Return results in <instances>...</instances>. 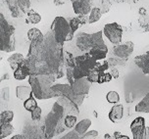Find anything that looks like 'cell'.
Masks as SVG:
<instances>
[{"mask_svg":"<svg viewBox=\"0 0 149 139\" xmlns=\"http://www.w3.org/2000/svg\"><path fill=\"white\" fill-rule=\"evenodd\" d=\"M64 43H60L55 39L51 31L44 35L43 46L39 60L34 68L33 74H56L63 71L65 64Z\"/></svg>","mask_w":149,"mask_h":139,"instance_id":"6da1fadb","label":"cell"},{"mask_svg":"<svg viewBox=\"0 0 149 139\" xmlns=\"http://www.w3.org/2000/svg\"><path fill=\"white\" fill-rule=\"evenodd\" d=\"M67 116L65 109L56 101L53 104L51 111L47 114L44 121L45 135L46 138L52 139L54 136L65 131L67 126L65 125V117Z\"/></svg>","mask_w":149,"mask_h":139,"instance_id":"7a4b0ae2","label":"cell"},{"mask_svg":"<svg viewBox=\"0 0 149 139\" xmlns=\"http://www.w3.org/2000/svg\"><path fill=\"white\" fill-rule=\"evenodd\" d=\"M55 81L56 77L54 74H33L29 76V83L33 89L34 97L39 100L58 97V95L51 90Z\"/></svg>","mask_w":149,"mask_h":139,"instance_id":"3957f363","label":"cell"},{"mask_svg":"<svg viewBox=\"0 0 149 139\" xmlns=\"http://www.w3.org/2000/svg\"><path fill=\"white\" fill-rule=\"evenodd\" d=\"M103 31H97L95 33H79L77 35L76 44L81 51L84 53H88L91 49L94 48H102L108 49L107 45L103 40Z\"/></svg>","mask_w":149,"mask_h":139,"instance_id":"277c9868","label":"cell"},{"mask_svg":"<svg viewBox=\"0 0 149 139\" xmlns=\"http://www.w3.org/2000/svg\"><path fill=\"white\" fill-rule=\"evenodd\" d=\"M0 50L2 52L15 50V28L7 22L2 13H0Z\"/></svg>","mask_w":149,"mask_h":139,"instance_id":"5b68a950","label":"cell"},{"mask_svg":"<svg viewBox=\"0 0 149 139\" xmlns=\"http://www.w3.org/2000/svg\"><path fill=\"white\" fill-rule=\"evenodd\" d=\"M50 31L54 34L55 39L60 43L71 41L74 37V31H72L70 24L65 18L58 16L56 17L50 26Z\"/></svg>","mask_w":149,"mask_h":139,"instance_id":"8992f818","label":"cell"},{"mask_svg":"<svg viewBox=\"0 0 149 139\" xmlns=\"http://www.w3.org/2000/svg\"><path fill=\"white\" fill-rule=\"evenodd\" d=\"M98 61L95 60L89 53H84L76 57V66L74 68V73L76 79L87 77L88 74L97 66Z\"/></svg>","mask_w":149,"mask_h":139,"instance_id":"52a82bcc","label":"cell"},{"mask_svg":"<svg viewBox=\"0 0 149 139\" xmlns=\"http://www.w3.org/2000/svg\"><path fill=\"white\" fill-rule=\"evenodd\" d=\"M51 90L58 95V97H60V96H65V97L71 99V100L76 103L79 107L82 105L84 98H86L84 96H78L74 94L73 88H72V85L70 83L53 84L51 87Z\"/></svg>","mask_w":149,"mask_h":139,"instance_id":"ba28073f","label":"cell"},{"mask_svg":"<svg viewBox=\"0 0 149 139\" xmlns=\"http://www.w3.org/2000/svg\"><path fill=\"white\" fill-rule=\"evenodd\" d=\"M103 33L109 39L111 43L118 45L121 43L123 37V28L118 23H110L105 25Z\"/></svg>","mask_w":149,"mask_h":139,"instance_id":"9c48e42d","label":"cell"},{"mask_svg":"<svg viewBox=\"0 0 149 139\" xmlns=\"http://www.w3.org/2000/svg\"><path fill=\"white\" fill-rule=\"evenodd\" d=\"M134 139H149V127L145 125V119L137 117L130 124Z\"/></svg>","mask_w":149,"mask_h":139,"instance_id":"30bf717a","label":"cell"},{"mask_svg":"<svg viewBox=\"0 0 149 139\" xmlns=\"http://www.w3.org/2000/svg\"><path fill=\"white\" fill-rule=\"evenodd\" d=\"M24 135H26L29 139H48L45 135L44 124L38 126L37 124H29L24 129Z\"/></svg>","mask_w":149,"mask_h":139,"instance_id":"8fae6325","label":"cell"},{"mask_svg":"<svg viewBox=\"0 0 149 139\" xmlns=\"http://www.w3.org/2000/svg\"><path fill=\"white\" fill-rule=\"evenodd\" d=\"M90 86H91V82H90L87 77H82V79H78L74 81V82L72 84L74 92L78 96H84L88 94Z\"/></svg>","mask_w":149,"mask_h":139,"instance_id":"7c38bea8","label":"cell"},{"mask_svg":"<svg viewBox=\"0 0 149 139\" xmlns=\"http://www.w3.org/2000/svg\"><path fill=\"white\" fill-rule=\"evenodd\" d=\"M74 12L78 16H86L91 11V0H71Z\"/></svg>","mask_w":149,"mask_h":139,"instance_id":"4fadbf2b","label":"cell"},{"mask_svg":"<svg viewBox=\"0 0 149 139\" xmlns=\"http://www.w3.org/2000/svg\"><path fill=\"white\" fill-rule=\"evenodd\" d=\"M134 44L132 41H127L126 43L115 45L113 48V54L120 58H129L134 52Z\"/></svg>","mask_w":149,"mask_h":139,"instance_id":"5bb4252c","label":"cell"},{"mask_svg":"<svg viewBox=\"0 0 149 139\" xmlns=\"http://www.w3.org/2000/svg\"><path fill=\"white\" fill-rule=\"evenodd\" d=\"M57 102L59 103L60 105L63 106V108L65 109V112H66V114H67V116L68 115L78 116L79 114V106L74 102H73L71 99L65 97V96H60V97H58Z\"/></svg>","mask_w":149,"mask_h":139,"instance_id":"9a60e30c","label":"cell"},{"mask_svg":"<svg viewBox=\"0 0 149 139\" xmlns=\"http://www.w3.org/2000/svg\"><path fill=\"white\" fill-rule=\"evenodd\" d=\"M134 63L141 70L143 74L149 76V51L145 52L144 54L136 56L134 58Z\"/></svg>","mask_w":149,"mask_h":139,"instance_id":"2e32d148","label":"cell"},{"mask_svg":"<svg viewBox=\"0 0 149 139\" xmlns=\"http://www.w3.org/2000/svg\"><path fill=\"white\" fill-rule=\"evenodd\" d=\"M30 76H31V70L29 68L28 64H26V60H25L19 66V68L16 71H14V77L17 81H24Z\"/></svg>","mask_w":149,"mask_h":139,"instance_id":"e0dca14e","label":"cell"},{"mask_svg":"<svg viewBox=\"0 0 149 139\" xmlns=\"http://www.w3.org/2000/svg\"><path fill=\"white\" fill-rule=\"evenodd\" d=\"M6 3L8 4V7H9L13 18H22L26 13L20 6L18 0H6Z\"/></svg>","mask_w":149,"mask_h":139,"instance_id":"ac0fdd59","label":"cell"},{"mask_svg":"<svg viewBox=\"0 0 149 139\" xmlns=\"http://www.w3.org/2000/svg\"><path fill=\"white\" fill-rule=\"evenodd\" d=\"M124 115V107L121 104L113 106V108L111 109L110 113H109V120L113 122H119L123 119Z\"/></svg>","mask_w":149,"mask_h":139,"instance_id":"d6986e66","label":"cell"},{"mask_svg":"<svg viewBox=\"0 0 149 139\" xmlns=\"http://www.w3.org/2000/svg\"><path fill=\"white\" fill-rule=\"evenodd\" d=\"M33 89L31 86H26V85H19L16 88V96L20 100L26 101V99H29L33 95Z\"/></svg>","mask_w":149,"mask_h":139,"instance_id":"ffe728a7","label":"cell"},{"mask_svg":"<svg viewBox=\"0 0 149 139\" xmlns=\"http://www.w3.org/2000/svg\"><path fill=\"white\" fill-rule=\"evenodd\" d=\"M25 60H26V58L24 57V55H22L21 53H15V54L10 56L7 61L10 65V68H11L13 71H16V70L19 68V66H20Z\"/></svg>","mask_w":149,"mask_h":139,"instance_id":"44dd1931","label":"cell"},{"mask_svg":"<svg viewBox=\"0 0 149 139\" xmlns=\"http://www.w3.org/2000/svg\"><path fill=\"white\" fill-rule=\"evenodd\" d=\"M90 125H91V121H90L89 119H84L76 124V126H74V130H76L79 134L84 136L87 132V129L89 128Z\"/></svg>","mask_w":149,"mask_h":139,"instance_id":"7402d4cb","label":"cell"},{"mask_svg":"<svg viewBox=\"0 0 149 139\" xmlns=\"http://www.w3.org/2000/svg\"><path fill=\"white\" fill-rule=\"evenodd\" d=\"M135 111L139 112V113H149V92L135 106Z\"/></svg>","mask_w":149,"mask_h":139,"instance_id":"603a6c76","label":"cell"},{"mask_svg":"<svg viewBox=\"0 0 149 139\" xmlns=\"http://www.w3.org/2000/svg\"><path fill=\"white\" fill-rule=\"evenodd\" d=\"M26 16H28L26 19V24H33V25H36V24L40 23L41 21V16L33 9H30L26 12Z\"/></svg>","mask_w":149,"mask_h":139,"instance_id":"cb8c5ba5","label":"cell"},{"mask_svg":"<svg viewBox=\"0 0 149 139\" xmlns=\"http://www.w3.org/2000/svg\"><path fill=\"white\" fill-rule=\"evenodd\" d=\"M90 55L92 56L95 60L99 61L102 60V59H105L106 55L108 53V49H102V48H94V49H91L88 52Z\"/></svg>","mask_w":149,"mask_h":139,"instance_id":"d4e9b609","label":"cell"},{"mask_svg":"<svg viewBox=\"0 0 149 139\" xmlns=\"http://www.w3.org/2000/svg\"><path fill=\"white\" fill-rule=\"evenodd\" d=\"M101 15H102V13H101L100 8H97V7L92 8L88 16V24H93V23L98 22L101 18Z\"/></svg>","mask_w":149,"mask_h":139,"instance_id":"484cf974","label":"cell"},{"mask_svg":"<svg viewBox=\"0 0 149 139\" xmlns=\"http://www.w3.org/2000/svg\"><path fill=\"white\" fill-rule=\"evenodd\" d=\"M14 119V113L12 111H4L0 115V124H11Z\"/></svg>","mask_w":149,"mask_h":139,"instance_id":"4316f807","label":"cell"},{"mask_svg":"<svg viewBox=\"0 0 149 139\" xmlns=\"http://www.w3.org/2000/svg\"><path fill=\"white\" fill-rule=\"evenodd\" d=\"M1 125V134H0V139H4L7 136H9L11 133L14 131V126L12 124H3Z\"/></svg>","mask_w":149,"mask_h":139,"instance_id":"83f0119b","label":"cell"},{"mask_svg":"<svg viewBox=\"0 0 149 139\" xmlns=\"http://www.w3.org/2000/svg\"><path fill=\"white\" fill-rule=\"evenodd\" d=\"M108 63L110 67H116V66H125L127 62V58H120V57H112L108 59Z\"/></svg>","mask_w":149,"mask_h":139,"instance_id":"f1b7e54d","label":"cell"},{"mask_svg":"<svg viewBox=\"0 0 149 139\" xmlns=\"http://www.w3.org/2000/svg\"><path fill=\"white\" fill-rule=\"evenodd\" d=\"M24 107H25V109L26 111H30V112H31V111L34 110V109L36 108L37 102H36V100L33 97V94L31 95L29 99H26L25 102H24Z\"/></svg>","mask_w":149,"mask_h":139,"instance_id":"f546056e","label":"cell"},{"mask_svg":"<svg viewBox=\"0 0 149 139\" xmlns=\"http://www.w3.org/2000/svg\"><path fill=\"white\" fill-rule=\"evenodd\" d=\"M138 24L145 33L149 31V15H141L138 19Z\"/></svg>","mask_w":149,"mask_h":139,"instance_id":"4dcf8cb0","label":"cell"},{"mask_svg":"<svg viewBox=\"0 0 149 139\" xmlns=\"http://www.w3.org/2000/svg\"><path fill=\"white\" fill-rule=\"evenodd\" d=\"M65 65L67 68H74L76 66V57L68 51L65 52Z\"/></svg>","mask_w":149,"mask_h":139,"instance_id":"1f68e13d","label":"cell"},{"mask_svg":"<svg viewBox=\"0 0 149 139\" xmlns=\"http://www.w3.org/2000/svg\"><path fill=\"white\" fill-rule=\"evenodd\" d=\"M106 99L109 103L111 104H116L120 101V96L118 94V92L116 91H109L106 95Z\"/></svg>","mask_w":149,"mask_h":139,"instance_id":"d6a6232c","label":"cell"},{"mask_svg":"<svg viewBox=\"0 0 149 139\" xmlns=\"http://www.w3.org/2000/svg\"><path fill=\"white\" fill-rule=\"evenodd\" d=\"M77 124V116H73V115H68L65 117V125L67 128H72L76 126Z\"/></svg>","mask_w":149,"mask_h":139,"instance_id":"836d02e7","label":"cell"},{"mask_svg":"<svg viewBox=\"0 0 149 139\" xmlns=\"http://www.w3.org/2000/svg\"><path fill=\"white\" fill-rule=\"evenodd\" d=\"M41 35H43V34H42L41 31H39L38 28H31L30 31H28V38L30 39L31 41V40H33V39L37 38V37L41 36Z\"/></svg>","mask_w":149,"mask_h":139,"instance_id":"e575fe53","label":"cell"},{"mask_svg":"<svg viewBox=\"0 0 149 139\" xmlns=\"http://www.w3.org/2000/svg\"><path fill=\"white\" fill-rule=\"evenodd\" d=\"M113 4L112 0H101V7H100V10H101V13L102 14H106L110 11V8Z\"/></svg>","mask_w":149,"mask_h":139,"instance_id":"d590c367","label":"cell"},{"mask_svg":"<svg viewBox=\"0 0 149 139\" xmlns=\"http://www.w3.org/2000/svg\"><path fill=\"white\" fill-rule=\"evenodd\" d=\"M69 24H70V26H71L72 31H73L74 33V31H78V28L81 26V19H79V17H76V18L71 19L70 22H69Z\"/></svg>","mask_w":149,"mask_h":139,"instance_id":"8d00e7d4","label":"cell"},{"mask_svg":"<svg viewBox=\"0 0 149 139\" xmlns=\"http://www.w3.org/2000/svg\"><path fill=\"white\" fill-rule=\"evenodd\" d=\"M66 76H67L68 82L71 85L74 83L76 81V77H74V68H66Z\"/></svg>","mask_w":149,"mask_h":139,"instance_id":"74e56055","label":"cell"},{"mask_svg":"<svg viewBox=\"0 0 149 139\" xmlns=\"http://www.w3.org/2000/svg\"><path fill=\"white\" fill-rule=\"evenodd\" d=\"M60 139H82V136L81 134H79L78 132L74 130V128L71 131H69L67 134L64 135L63 137H61Z\"/></svg>","mask_w":149,"mask_h":139,"instance_id":"f35d334b","label":"cell"},{"mask_svg":"<svg viewBox=\"0 0 149 139\" xmlns=\"http://www.w3.org/2000/svg\"><path fill=\"white\" fill-rule=\"evenodd\" d=\"M31 120L33 121H39L40 120V117H41V113H42V110H41V108H39L38 106L36 107L34 110H33L31 112Z\"/></svg>","mask_w":149,"mask_h":139,"instance_id":"ab89813d","label":"cell"},{"mask_svg":"<svg viewBox=\"0 0 149 139\" xmlns=\"http://www.w3.org/2000/svg\"><path fill=\"white\" fill-rule=\"evenodd\" d=\"M87 79L91 82H97L98 83V81H99V73L96 71H92L91 73L88 74V76H87Z\"/></svg>","mask_w":149,"mask_h":139,"instance_id":"60d3db41","label":"cell"},{"mask_svg":"<svg viewBox=\"0 0 149 139\" xmlns=\"http://www.w3.org/2000/svg\"><path fill=\"white\" fill-rule=\"evenodd\" d=\"M98 136V131L96 130H89L82 136V139H93Z\"/></svg>","mask_w":149,"mask_h":139,"instance_id":"b9f144b4","label":"cell"},{"mask_svg":"<svg viewBox=\"0 0 149 139\" xmlns=\"http://www.w3.org/2000/svg\"><path fill=\"white\" fill-rule=\"evenodd\" d=\"M19 3H20V6L22 7V9L25 12H26V10L30 9L31 6V1L30 0H18Z\"/></svg>","mask_w":149,"mask_h":139,"instance_id":"7bdbcfd3","label":"cell"},{"mask_svg":"<svg viewBox=\"0 0 149 139\" xmlns=\"http://www.w3.org/2000/svg\"><path fill=\"white\" fill-rule=\"evenodd\" d=\"M1 98L4 101L9 100V88L8 87H5L1 90Z\"/></svg>","mask_w":149,"mask_h":139,"instance_id":"ee69618b","label":"cell"},{"mask_svg":"<svg viewBox=\"0 0 149 139\" xmlns=\"http://www.w3.org/2000/svg\"><path fill=\"white\" fill-rule=\"evenodd\" d=\"M109 73L112 74V76H113V79H118L119 77V71L116 69V67H110L109 68Z\"/></svg>","mask_w":149,"mask_h":139,"instance_id":"f6af8a7d","label":"cell"},{"mask_svg":"<svg viewBox=\"0 0 149 139\" xmlns=\"http://www.w3.org/2000/svg\"><path fill=\"white\" fill-rule=\"evenodd\" d=\"M114 137H115L116 139H130L129 136H127V135H122L121 133L118 132V131L114 132Z\"/></svg>","mask_w":149,"mask_h":139,"instance_id":"bcb514c9","label":"cell"},{"mask_svg":"<svg viewBox=\"0 0 149 139\" xmlns=\"http://www.w3.org/2000/svg\"><path fill=\"white\" fill-rule=\"evenodd\" d=\"M104 82H106L105 72H102V73H99V81H98V83H104Z\"/></svg>","mask_w":149,"mask_h":139,"instance_id":"7dc6e473","label":"cell"},{"mask_svg":"<svg viewBox=\"0 0 149 139\" xmlns=\"http://www.w3.org/2000/svg\"><path fill=\"white\" fill-rule=\"evenodd\" d=\"M11 139H29V138L24 134H18V135H14Z\"/></svg>","mask_w":149,"mask_h":139,"instance_id":"c3c4849f","label":"cell"},{"mask_svg":"<svg viewBox=\"0 0 149 139\" xmlns=\"http://www.w3.org/2000/svg\"><path fill=\"white\" fill-rule=\"evenodd\" d=\"M113 79V76H112V74L109 73H105V81L106 82H109V81H111V79Z\"/></svg>","mask_w":149,"mask_h":139,"instance_id":"681fc988","label":"cell"},{"mask_svg":"<svg viewBox=\"0 0 149 139\" xmlns=\"http://www.w3.org/2000/svg\"><path fill=\"white\" fill-rule=\"evenodd\" d=\"M65 3V1H60V0H54V4L56 6H59V5H63Z\"/></svg>","mask_w":149,"mask_h":139,"instance_id":"f907efd6","label":"cell"},{"mask_svg":"<svg viewBox=\"0 0 149 139\" xmlns=\"http://www.w3.org/2000/svg\"><path fill=\"white\" fill-rule=\"evenodd\" d=\"M104 138H105V139H116L115 137L113 138L110 134H108V133H106V134L104 135Z\"/></svg>","mask_w":149,"mask_h":139,"instance_id":"816d5d0a","label":"cell"},{"mask_svg":"<svg viewBox=\"0 0 149 139\" xmlns=\"http://www.w3.org/2000/svg\"><path fill=\"white\" fill-rule=\"evenodd\" d=\"M8 76H9V74H4V76H1V81H4V79H7Z\"/></svg>","mask_w":149,"mask_h":139,"instance_id":"f5cc1de1","label":"cell"},{"mask_svg":"<svg viewBox=\"0 0 149 139\" xmlns=\"http://www.w3.org/2000/svg\"><path fill=\"white\" fill-rule=\"evenodd\" d=\"M134 1H138V0H134Z\"/></svg>","mask_w":149,"mask_h":139,"instance_id":"db71d44e","label":"cell"}]
</instances>
